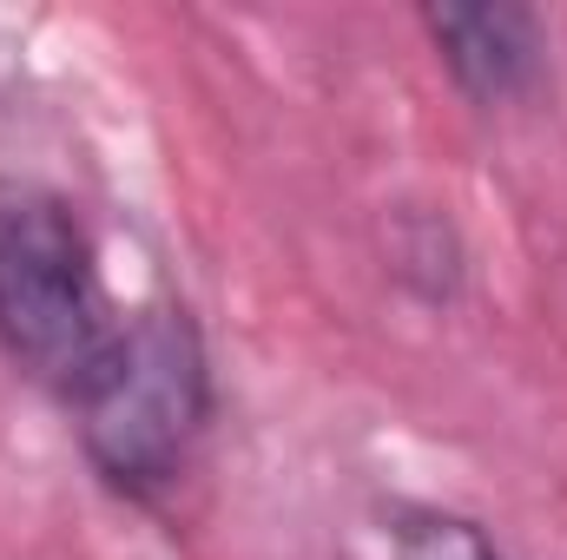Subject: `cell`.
I'll list each match as a JSON object with an SVG mask.
<instances>
[{
	"label": "cell",
	"instance_id": "1",
	"mask_svg": "<svg viewBox=\"0 0 567 560\" xmlns=\"http://www.w3.org/2000/svg\"><path fill=\"white\" fill-rule=\"evenodd\" d=\"M126 323H113L80 218L27 185H0V343L66 403L106 370Z\"/></svg>",
	"mask_w": 567,
	"mask_h": 560
},
{
	"label": "cell",
	"instance_id": "2",
	"mask_svg": "<svg viewBox=\"0 0 567 560\" xmlns=\"http://www.w3.org/2000/svg\"><path fill=\"white\" fill-rule=\"evenodd\" d=\"M73 409L93 468L126 495H158L212 416V376L192 317L172 303L140 310L120 330L106 370L73 396Z\"/></svg>",
	"mask_w": 567,
	"mask_h": 560
},
{
	"label": "cell",
	"instance_id": "3",
	"mask_svg": "<svg viewBox=\"0 0 567 560\" xmlns=\"http://www.w3.org/2000/svg\"><path fill=\"white\" fill-rule=\"evenodd\" d=\"M429 33L449 60V73L502 106V100H528L542 86V20L528 7H435L429 13Z\"/></svg>",
	"mask_w": 567,
	"mask_h": 560
},
{
	"label": "cell",
	"instance_id": "4",
	"mask_svg": "<svg viewBox=\"0 0 567 560\" xmlns=\"http://www.w3.org/2000/svg\"><path fill=\"white\" fill-rule=\"evenodd\" d=\"M396 560H502V554L462 515H403L396 521Z\"/></svg>",
	"mask_w": 567,
	"mask_h": 560
}]
</instances>
